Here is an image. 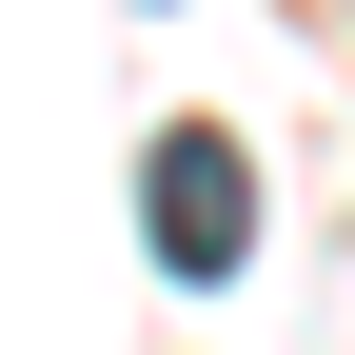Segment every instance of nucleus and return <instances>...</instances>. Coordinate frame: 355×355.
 Returning a JSON list of instances; mask_svg holds the SVG:
<instances>
[{"label":"nucleus","instance_id":"f257e3e1","mask_svg":"<svg viewBox=\"0 0 355 355\" xmlns=\"http://www.w3.org/2000/svg\"><path fill=\"white\" fill-rule=\"evenodd\" d=\"M139 237H158V277H237L257 257V158L217 139V119H178L139 158Z\"/></svg>","mask_w":355,"mask_h":355}]
</instances>
